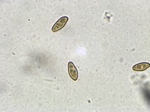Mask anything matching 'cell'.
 Instances as JSON below:
<instances>
[{
    "mask_svg": "<svg viewBox=\"0 0 150 112\" xmlns=\"http://www.w3.org/2000/svg\"><path fill=\"white\" fill-rule=\"evenodd\" d=\"M69 18L67 16H63L56 21V22L54 24L52 27V31L53 32H57L60 29H63V28L67 24V22L68 21Z\"/></svg>",
    "mask_w": 150,
    "mask_h": 112,
    "instance_id": "cell-1",
    "label": "cell"
},
{
    "mask_svg": "<svg viewBox=\"0 0 150 112\" xmlns=\"http://www.w3.org/2000/svg\"><path fill=\"white\" fill-rule=\"evenodd\" d=\"M68 67L69 76L74 81H76L78 78V72L77 71L76 67H75L74 64H73V62H72L71 61L69 62Z\"/></svg>",
    "mask_w": 150,
    "mask_h": 112,
    "instance_id": "cell-2",
    "label": "cell"
},
{
    "mask_svg": "<svg viewBox=\"0 0 150 112\" xmlns=\"http://www.w3.org/2000/svg\"><path fill=\"white\" fill-rule=\"evenodd\" d=\"M150 67V64L148 62H142L134 65L133 67V70L137 72L144 71Z\"/></svg>",
    "mask_w": 150,
    "mask_h": 112,
    "instance_id": "cell-3",
    "label": "cell"
}]
</instances>
